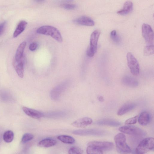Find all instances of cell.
Instances as JSON below:
<instances>
[{
	"mask_svg": "<svg viewBox=\"0 0 154 154\" xmlns=\"http://www.w3.org/2000/svg\"><path fill=\"white\" fill-rule=\"evenodd\" d=\"M38 33L49 35L59 42L63 41V38L60 33L56 28L49 25L42 26L37 29Z\"/></svg>",
	"mask_w": 154,
	"mask_h": 154,
	"instance_id": "6da1fadb",
	"label": "cell"
},
{
	"mask_svg": "<svg viewBox=\"0 0 154 154\" xmlns=\"http://www.w3.org/2000/svg\"><path fill=\"white\" fill-rule=\"evenodd\" d=\"M114 140L117 151L121 154H128L131 151L130 148L126 142L125 135L122 133H119L114 137Z\"/></svg>",
	"mask_w": 154,
	"mask_h": 154,
	"instance_id": "7a4b0ae2",
	"label": "cell"
},
{
	"mask_svg": "<svg viewBox=\"0 0 154 154\" xmlns=\"http://www.w3.org/2000/svg\"><path fill=\"white\" fill-rule=\"evenodd\" d=\"M154 139L152 137L146 138L142 140L135 150L136 154H144L154 148Z\"/></svg>",
	"mask_w": 154,
	"mask_h": 154,
	"instance_id": "3957f363",
	"label": "cell"
},
{
	"mask_svg": "<svg viewBox=\"0 0 154 154\" xmlns=\"http://www.w3.org/2000/svg\"><path fill=\"white\" fill-rule=\"evenodd\" d=\"M100 34V31L98 29L94 31L91 34L90 38V44L87 50V55L92 57L96 53L97 43Z\"/></svg>",
	"mask_w": 154,
	"mask_h": 154,
	"instance_id": "277c9868",
	"label": "cell"
},
{
	"mask_svg": "<svg viewBox=\"0 0 154 154\" xmlns=\"http://www.w3.org/2000/svg\"><path fill=\"white\" fill-rule=\"evenodd\" d=\"M126 56L128 65L131 73L135 75H138L140 73V68L137 60L130 52L127 53Z\"/></svg>",
	"mask_w": 154,
	"mask_h": 154,
	"instance_id": "5b68a950",
	"label": "cell"
},
{
	"mask_svg": "<svg viewBox=\"0 0 154 154\" xmlns=\"http://www.w3.org/2000/svg\"><path fill=\"white\" fill-rule=\"evenodd\" d=\"M119 130L120 131L127 134L142 136L145 135L146 132L141 129L134 126L126 125L120 127Z\"/></svg>",
	"mask_w": 154,
	"mask_h": 154,
	"instance_id": "8992f818",
	"label": "cell"
},
{
	"mask_svg": "<svg viewBox=\"0 0 154 154\" xmlns=\"http://www.w3.org/2000/svg\"><path fill=\"white\" fill-rule=\"evenodd\" d=\"M69 84V81H65L54 88L50 93L51 99L54 100H58L62 93L67 88Z\"/></svg>",
	"mask_w": 154,
	"mask_h": 154,
	"instance_id": "52a82bcc",
	"label": "cell"
},
{
	"mask_svg": "<svg viewBox=\"0 0 154 154\" xmlns=\"http://www.w3.org/2000/svg\"><path fill=\"white\" fill-rule=\"evenodd\" d=\"M73 133L78 135L97 137L103 136L106 134V132L104 130L95 129L76 130L73 131Z\"/></svg>",
	"mask_w": 154,
	"mask_h": 154,
	"instance_id": "ba28073f",
	"label": "cell"
},
{
	"mask_svg": "<svg viewBox=\"0 0 154 154\" xmlns=\"http://www.w3.org/2000/svg\"><path fill=\"white\" fill-rule=\"evenodd\" d=\"M142 32L146 43L150 45H153L154 34L151 26L147 24L143 23L142 26Z\"/></svg>",
	"mask_w": 154,
	"mask_h": 154,
	"instance_id": "9c48e42d",
	"label": "cell"
},
{
	"mask_svg": "<svg viewBox=\"0 0 154 154\" xmlns=\"http://www.w3.org/2000/svg\"><path fill=\"white\" fill-rule=\"evenodd\" d=\"M87 146H90L97 148L102 151H109L114 147L112 142L107 141H93L89 142Z\"/></svg>",
	"mask_w": 154,
	"mask_h": 154,
	"instance_id": "30bf717a",
	"label": "cell"
},
{
	"mask_svg": "<svg viewBox=\"0 0 154 154\" xmlns=\"http://www.w3.org/2000/svg\"><path fill=\"white\" fill-rule=\"evenodd\" d=\"M93 121L91 119L85 117L79 119L73 122L71 125L74 127L79 128H85L91 125Z\"/></svg>",
	"mask_w": 154,
	"mask_h": 154,
	"instance_id": "8fae6325",
	"label": "cell"
},
{
	"mask_svg": "<svg viewBox=\"0 0 154 154\" xmlns=\"http://www.w3.org/2000/svg\"><path fill=\"white\" fill-rule=\"evenodd\" d=\"M23 112L28 116L34 119H38L44 116L43 113L37 110L23 106Z\"/></svg>",
	"mask_w": 154,
	"mask_h": 154,
	"instance_id": "7c38bea8",
	"label": "cell"
},
{
	"mask_svg": "<svg viewBox=\"0 0 154 154\" xmlns=\"http://www.w3.org/2000/svg\"><path fill=\"white\" fill-rule=\"evenodd\" d=\"M74 21L78 24L86 26H92L95 24L91 18L86 16L80 17L75 20Z\"/></svg>",
	"mask_w": 154,
	"mask_h": 154,
	"instance_id": "4fadbf2b",
	"label": "cell"
},
{
	"mask_svg": "<svg viewBox=\"0 0 154 154\" xmlns=\"http://www.w3.org/2000/svg\"><path fill=\"white\" fill-rule=\"evenodd\" d=\"M136 105L134 103H127L121 106L117 112V115L121 116L134 109Z\"/></svg>",
	"mask_w": 154,
	"mask_h": 154,
	"instance_id": "5bb4252c",
	"label": "cell"
},
{
	"mask_svg": "<svg viewBox=\"0 0 154 154\" xmlns=\"http://www.w3.org/2000/svg\"><path fill=\"white\" fill-rule=\"evenodd\" d=\"M96 124L99 125H106L117 127L121 125V123L117 121L109 119H104L98 120Z\"/></svg>",
	"mask_w": 154,
	"mask_h": 154,
	"instance_id": "9a60e30c",
	"label": "cell"
},
{
	"mask_svg": "<svg viewBox=\"0 0 154 154\" xmlns=\"http://www.w3.org/2000/svg\"><path fill=\"white\" fill-rule=\"evenodd\" d=\"M151 115L147 111L142 112L138 117V121L139 123L142 126L147 125L150 121Z\"/></svg>",
	"mask_w": 154,
	"mask_h": 154,
	"instance_id": "2e32d148",
	"label": "cell"
},
{
	"mask_svg": "<svg viewBox=\"0 0 154 154\" xmlns=\"http://www.w3.org/2000/svg\"><path fill=\"white\" fill-rule=\"evenodd\" d=\"M24 58L19 61L14 60V66L15 71L18 75L21 78H23L24 75Z\"/></svg>",
	"mask_w": 154,
	"mask_h": 154,
	"instance_id": "e0dca14e",
	"label": "cell"
},
{
	"mask_svg": "<svg viewBox=\"0 0 154 154\" xmlns=\"http://www.w3.org/2000/svg\"><path fill=\"white\" fill-rule=\"evenodd\" d=\"M122 82L124 85L132 87H137L139 84L138 81L136 79L129 76H124L122 79Z\"/></svg>",
	"mask_w": 154,
	"mask_h": 154,
	"instance_id": "ac0fdd59",
	"label": "cell"
},
{
	"mask_svg": "<svg viewBox=\"0 0 154 154\" xmlns=\"http://www.w3.org/2000/svg\"><path fill=\"white\" fill-rule=\"evenodd\" d=\"M26 45V42L24 41L19 46L15 54L14 61L18 62L20 61L24 58L23 52Z\"/></svg>",
	"mask_w": 154,
	"mask_h": 154,
	"instance_id": "d6986e66",
	"label": "cell"
},
{
	"mask_svg": "<svg viewBox=\"0 0 154 154\" xmlns=\"http://www.w3.org/2000/svg\"><path fill=\"white\" fill-rule=\"evenodd\" d=\"M56 143L57 141L55 139L52 138H46L39 141L37 145L41 147L48 148L54 146Z\"/></svg>",
	"mask_w": 154,
	"mask_h": 154,
	"instance_id": "ffe728a7",
	"label": "cell"
},
{
	"mask_svg": "<svg viewBox=\"0 0 154 154\" xmlns=\"http://www.w3.org/2000/svg\"><path fill=\"white\" fill-rule=\"evenodd\" d=\"M133 6V4L130 1H126L124 3L123 8L117 12V14L124 15L129 13L132 10Z\"/></svg>",
	"mask_w": 154,
	"mask_h": 154,
	"instance_id": "44dd1931",
	"label": "cell"
},
{
	"mask_svg": "<svg viewBox=\"0 0 154 154\" xmlns=\"http://www.w3.org/2000/svg\"><path fill=\"white\" fill-rule=\"evenodd\" d=\"M44 116L50 118H59L65 116L67 113L65 111H58L43 113Z\"/></svg>",
	"mask_w": 154,
	"mask_h": 154,
	"instance_id": "7402d4cb",
	"label": "cell"
},
{
	"mask_svg": "<svg viewBox=\"0 0 154 154\" xmlns=\"http://www.w3.org/2000/svg\"><path fill=\"white\" fill-rule=\"evenodd\" d=\"M27 24V22L25 21L22 20L20 21L17 25L13 33V37L14 38L17 37L23 32L26 27Z\"/></svg>",
	"mask_w": 154,
	"mask_h": 154,
	"instance_id": "603a6c76",
	"label": "cell"
},
{
	"mask_svg": "<svg viewBox=\"0 0 154 154\" xmlns=\"http://www.w3.org/2000/svg\"><path fill=\"white\" fill-rule=\"evenodd\" d=\"M57 138L62 142L66 144H73L75 141V139L74 138L68 135H60L58 136Z\"/></svg>",
	"mask_w": 154,
	"mask_h": 154,
	"instance_id": "cb8c5ba5",
	"label": "cell"
},
{
	"mask_svg": "<svg viewBox=\"0 0 154 154\" xmlns=\"http://www.w3.org/2000/svg\"><path fill=\"white\" fill-rule=\"evenodd\" d=\"M14 137V133L10 130L6 131L4 133L3 136V140L5 142L7 143L11 142L12 141Z\"/></svg>",
	"mask_w": 154,
	"mask_h": 154,
	"instance_id": "d4e9b609",
	"label": "cell"
},
{
	"mask_svg": "<svg viewBox=\"0 0 154 154\" xmlns=\"http://www.w3.org/2000/svg\"><path fill=\"white\" fill-rule=\"evenodd\" d=\"M86 151L87 154H103L101 150L90 146H87Z\"/></svg>",
	"mask_w": 154,
	"mask_h": 154,
	"instance_id": "484cf974",
	"label": "cell"
},
{
	"mask_svg": "<svg viewBox=\"0 0 154 154\" xmlns=\"http://www.w3.org/2000/svg\"><path fill=\"white\" fill-rule=\"evenodd\" d=\"M154 48L153 45H151L146 46L143 51V55L148 56L154 54Z\"/></svg>",
	"mask_w": 154,
	"mask_h": 154,
	"instance_id": "4316f807",
	"label": "cell"
},
{
	"mask_svg": "<svg viewBox=\"0 0 154 154\" xmlns=\"http://www.w3.org/2000/svg\"><path fill=\"white\" fill-rule=\"evenodd\" d=\"M34 137V135L29 133H26L23 136L21 139V142L23 143H26L32 140Z\"/></svg>",
	"mask_w": 154,
	"mask_h": 154,
	"instance_id": "83f0119b",
	"label": "cell"
},
{
	"mask_svg": "<svg viewBox=\"0 0 154 154\" xmlns=\"http://www.w3.org/2000/svg\"><path fill=\"white\" fill-rule=\"evenodd\" d=\"M83 152L82 150L77 146H73L68 151L69 154H82Z\"/></svg>",
	"mask_w": 154,
	"mask_h": 154,
	"instance_id": "f1b7e54d",
	"label": "cell"
},
{
	"mask_svg": "<svg viewBox=\"0 0 154 154\" xmlns=\"http://www.w3.org/2000/svg\"><path fill=\"white\" fill-rule=\"evenodd\" d=\"M110 36L112 40L115 43H119L120 42V38L116 30H112L110 33Z\"/></svg>",
	"mask_w": 154,
	"mask_h": 154,
	"instance_id": "f546056e",
	"label": "cell"
},
{
	"mask_svg": "<svg viewBox=\"0 0 154 154\" xmlns=\"http://www.w3.org/2000/svg\"><path fill=\"white\" fill-rule=\"evenodd\" d=\"M138 116H136L130 118L126 120L125 123L127 125H131L136 123L138 120Z\"/></svg>",
	"mask_w": 154,
	"mask_h": 154,
	"instance_id": "4dcf8cb0",
	"label": "cell"
},
{
	"mask_svg": "<svg viewBox=\"0 0 154 154\" xmlns=\"http://www.w3.org/2000/svg\"><path fill=\"white\" fill-rule=\"evenodd\" d=\"M76 6L74 4H67L64 5L63 7L67 10H72L75 9Z\"/></svg>",
	"mask_w": 154,
	"mask_h": 154,
	"instance_id": "1f68e13d",
	"label": "cell"
},
{
	"mask_svg": "<svg viewBox=\"0 0 154 154\" xmlns=\"http://www.w3.org/2000/svg\"><path fill=\"white\" fill-rule=\"evenodd\" d=\"M38 47V44L36 42H33L31 43L29 46V49L31 51H34Z\"/></svg>",
	"mask_w": 154,
	"mask_h": 154,
	"instance_id": "d6a6232c",
	"label": "cell"
},
{
	"mask_svg": "<svg viewBox=\"0 0 154 154\" xmlns=\"http://www.w3.org/2000/svg\"><path fill=\"white\" fill-rule=\"evenodd\" d=\"M5 25V22L0 23V36L2 34L4 30Z\"/></svg>",
	"mask_w": 154,
	"mask_h": 154,
	"instance_id": "836d02e7",
	"label": "cell"
},
{
	"mask_svg": "<svg viewBox=\"0 0 154 154\" xmlns=\"http://www.w3.org/2000/svg\"><path fill=\"white\" fill-rule=\"evenodd\" d=\"M98 100L100 102H103L104 101L103 98L102 96L99 97Z\"/></svg>",
	"mask_w": 154,
	"mask_h": 154,
	"instance_id": "e575fe53",
	"label": "cell"
},
{
	"mask_svg": "<svg viewBox=\"0 0 154 154\" xmlns=\"http://www.w3.org/2000/svg\"><path fill=\"white\" fill-rule=\"evenodd\" d=\"M2 132L1 131V130H0V142L1 141V139H2Z\"/></svg>",
	"mask_w": 154,
	"mask_h": 154,
	"instance_id": "d590c367",
	"label": "cell"
}]
</instances>
